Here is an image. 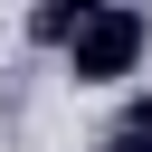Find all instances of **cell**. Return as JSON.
Segmentation results:
<instances>
[{"label": "cell", "mask_w": 152, "mask_h": 152, "mask_svg": "<svg viewBox=\"0 0 152 152\" xmlns=\"http://www.w3.org/2000/svg\"><path fill=\"white\" fill-rule=\"evenodd\" d=\"M95 10H104V0H38V10H28V38H38V48H66Z\"/></svg>", "instance_id": "2"}, {"label": "cell", "mask_w": 152, "mask_h": 152, "mask_svg": "<svg viewBox=\"0 0 152 152\" xmlns=\"http://www.w3.org/2000/svg\"><path fill=\"white\" fill-rule=\"evenodd\" d=\"M133 10H152V0H133Z\"/></svg>", "instance_id": "5"}, {"label": "cell", "mask_w": 152, "mask_h": 152, "mask_svg": "<svg viewBox=\"0 0 152 152\" xmlns=\"http://www.w3.org/2000/svg\"><path fill=\"white\" fill-rule=\"evenodd\" d=\"M142 48H152V10H133V0H104L57 57H66V76L76 86H124L133 66H142Z\"/></svg>", "instance_id": "1"}, {"label": "cell", "mask_w": 152, "mask_h": 152, "mask_svg": "<svg viewBox=\"0 0 152 152\" xmlns=\"http://www.w3.org/2000/svg\"><path fill=\"white\" fill-rule=\"evenodd\" d=\"M114 133H124V142H152V86L124 95V124H114Z\"/></svg>", "instance_id": "3"}, {"label": "cell", "mask_w": 152, "mask_h": 152, "mask_svg": "<svg viewBox=\"0 0 152 152\" xmlns=\"http://www.w3.org/2000/svg\"><path fill=\"white\" fill-rule=\"evenodd\" d=\"M104 152H152V142H124V133H114V142H104Z\"/></svg>", "instance_id": "4"}]
</instances>
